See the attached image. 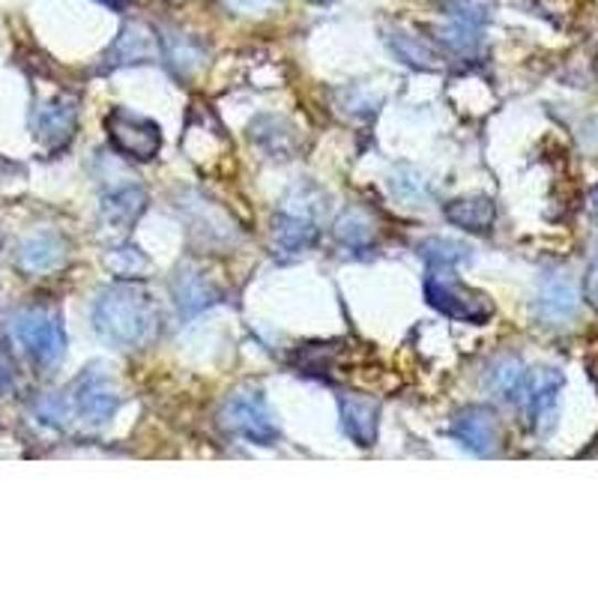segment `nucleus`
<instances>
[{
  "label": "nucleus",
  "mask_w": 598,
  "mask_h": 598,
  "mask_svg": "<svg viewBox=\"0 0 598 598\" xmlns=\"http://www.w3.org/2000/svg\"><path fill=\"white\" fill-rule=\"evenodd\" d=\"M94 330L114 348H141L159 330V309L147 290L114 285L96 299Z\"/></svg>",
  "instance_id": "f257e3e1"
},
{
  "label": "nucleus",
  "mask_w": 598,
  "mask_h": 598,
  "mask_svg": "<svg viewBox=\"0 0 598 598\" xmlns=\"http://www.w3.org/2000/svg\"><path fill=\"white\" fill-rule=\"evenodd\" d=\"M105 129H108L114 150L129 159H138V162H150L162 150V129L145 114L114 108L105 120Z\"/></svg>",
  "instance_id": "f03ea898"
},
{
  "label": "nucleus",
  "mask_w": 598,
  "mask_h": 598,
  "mask_svg": "<svg viewBox=\"0 0 598 598\" xmlns=\"http://www.w3.org/2000/svg\"><path fill=\"white\" fill-rule=\"evenodd\" d=\"M425 297L434 309L444 311L446 318L467 320V323H485L494 314V306L485 293L470 290L452 276H440V273H431L425 279Z\"/></svg>",
  "instance_id": "7ed1b4c3"
},
{
  "label": "nucleus",
  "mask_w": 598,
  "mask_h": 598,
  "mask_svg": "<svg viewBox=\"0 0 598 598\" xmlns=\"http://www.w3.org/2000/svg\"><path fill=\"white\" fill-rule=\"evenodd\" d=\"M12 335L19 339L24 351L31 353L33 360L42 365H52L63 356L66 348V332H63V320L52 311L31 309L21 311L12 320Z\"/></svg>",
  "instance_id": "20e7f679"
},
{
  "label": "nucleus",
  "mask_w": 598,
  "mask_h": 598,
  "mask_svg": "<svg viewBox=\"0 0 598 598\" xmlns=\"http://www.w3.org/2000/svg\"><path fill=\"white\" fill-rule=\"evenodd\" d=\"M70 407H73V413L84 425L99 428V425L108 423L114 413H117L120 395H117V389L111 386V381H108L99 369H94V372H84L82 377H78Z\"/></svg>",
  "instance_id": "39448f33"
},
{
  "label": "nucleus",
  "mask_w": 598,
  "mask_h": 598,
  "mask_svg": "<svg viewBox=\"0 0 598 598\" xmlns=\"http://www.w3.org/2000/svg\"><path fill=\"white\" fill-rule=\"evenodd\" d=\"M227 425L246 440L260 446H273L279 440V428L273 423L267 402L260 393H239L227 402Z\"/></svg>",
  "instance_id": "423d86ee"
},
{
  "label": "nucleus",
  "mask_w": 598,
  "mask_h": 598,
  "mask_svg": "<svg viewBox=\"0 0 598 598\" xmlns=\"http://www.w3.org/2000/svg\"><path fill=\"white\" fill-rule=\"evenodd\" d=\"M449 434L470 452L491 455L500 444V423L491 407H467L455 416Z\"/></svg>",
  "instance_id": "0eeeda50"
},
{
  "label": "nucleus",
  "mask_w": 598,
  "mask_h": 598,
  "mask_svg": "<svg viewBox=\"0 0 598 598\" xmlns=\"http://www.w3.org/2000/svg\"><path fill=\"white\" fill-rule=\"evenodd\" d=\"M563 389V374L547 369L538 377H530V393H526L524 407L533 416V423L542 434H547L557 423V402Z\"/></svg>",
  "instance_id": "6e6552de"
},
{
  "label": "nucleus",
  "mask_w": 598,
  "mask_h": 598,
  "mask_svg": "<svg viewBox=\"0 0 598 598\" xmlns=\"http://www.w3.org/2000/svg\"><path fill=\"white\" fill-rule=\"evenodd\" d=\"M341 425L344 434L356 446H374L377 440V423H381V407L372 398L362 395H341Z\"/></svg>",
  "instance_id": "1a4fd4ad"
},
{
  "label": "nucleus",
  "mask_w": 598,
  "mask_h": 598,
  "mask_svg": "<svg viewBox=\"0 0 598 598\" xmlns=\"http://www.w3.org/2000/svg\"><path fill=\"white\" fill-rule=\"evenodd\" d=\"M75 120H78V108H75L73 99H54V103L42 105L40 111H36V138L45 141V145H63V141H70L75 132Z\"/></svg>",
  "instance_id": "9d476101"
},
{
  "label": "nucleus",
  "mask_w": 598,
  "mask_h": 598,
  "mask_svg": "<svg viewBox=\"0 0 598 598\" xmlns=\"http://www.w3.org/2000/svg\"><path fill=\"white\" fill-rule=\"evenodd\" d=\"M156 54H159V40L153 36L150 28L145 24H126L117 42H114V49L108 52V63L111 66H126V63H147L153 61Z\"/></svg>",
  "instance_id": "9b49d317"
},
{
  "label": "nucleus",
  "mask_w": 598,
  "mask_h": 598,
  "mask_svg": "<svg viewBox=\"0 0 598 598\" xmlns=\"http://www.w3.org/2000/svg\"><path fill=\"white\" fill-rule=\"evenodd\" d=\"M538 311L547 320H568L578 311V288L566 273H551L538 290Z\"/></svg>",
  "instance_id": "f8f14e48"
},
{
  "label": "nucleus",
  "mask_w": 598,
  "mask_h": 598,
  "mask_svg": "<svg viewBox=\"0 0 598 598\" xmlns=\"http://www.w3.org/2000/svg\"><path fill=\"white\" fill-rule=\"evenodd\" d=\"M66 260V246L57 234H33L19 248V267L24 273H52Z\"/></svg>",
  "instance_id": "ddd939ff"
},
{
  "label": "nucleus",
  "mask_w": 598,
  "mask_h": 598,
  "mask_svg": "<svg viewBox=\"0 0 598 598\" xmlns=\"http://www.w3.org/2000/svg\"><path fill=\"white\" fill-rule=\"evenodd\" d=\"M444 216L452 222V225L464 227V231H473V234H485L494 227L496 206L491 197L473 195V197H458L452 204L444 206Z\"/></svg>",
  "instance_id": "4468645a"
},
{
  "label": "nucleus",
  "mask_w": 598,
  "mask_h": 598,
  "mask_svg": "<svg viewBox=\"0 0 598 598\" xmlns=\"http://www.w3.org/2000/svg\"><path fill=\"white\" fill-rule=\"evenodd\" d=\"M174 299L183 314H197L218 302V288L195 269H180L174 279Z\"/></svg>",
  "instance_id": "2eb2a0df"
},
{
  "label": "nucleus",
  "mask_w": 598,
  "mask_h": 598,
  "mask_svg": "<svg viewBox=\"0 0 598 598\" xmlns=\"http://www.w3.org/2000/svg\"><path fill=\"white\" fill-rule=\"evenodd\" d=\"M488 386H491L494 393L503 395L505 402L524 404L526 393H530V372L524 369V362L509 356V360H500L494 369H491V374H488Z\"/></svg>",
  "instance_id": "dca6fc26"
},
{
  "label": "nucleus",
  "mask_w": 598,
  "mask_h": 598,
  "mask_svg": "<svg viewBox=\"0 0 598 598\" xmlns=\"http://www.w3.org/2000/svg\"><path fill=\"white\" fill-rule=\"evenodd\" d=\"M318 239V227L311 225V218L306 216H285L276 218V246L288 255H297L302 248H309Z\"/></svg>",
  "instance_id": "f3484780"
},
{
  "label": "nucleus",
  "mask_w": 598,
  "mask_h": 598,
  "mask_svg": "<svg viewBox=\"0 0 598 598\" xmlns=\"http://www.w3.org/2000/svg\"><path fill=\"white\" fill-rule=\"evenodd\" d=\"M147 204V195L138 186L117 189L111 195L103 201V216L111 222V225H129L135 218L141 216V210Z\"/></svg>",
  "instance_id": "a211bd4d"
},
{
  "label": "nucleus",
  "mask_w": 598,
  "mask_h": 598,
  "mask_svg": "<svg viewBox=\"0 0 598 598\" xmlns=\"http://www.w3.org/2000/svg\"><path fill=\"white\" fill-rule=\"evenodd\" d=\"M419 255L428 267L437 269H449L455 264H464L470 258V246L464 243H458V239H444V237H431L425 239L423 246H419Z\"/></svg>",
  "instance_id": "6ab92c4d"
},
{
  "label": "nucleus",
  "mask_w": 598,
  "mask_h": 598,
  "mask_svg": "<svg viewBox=\"0 0 598 598\" xmlns=\"http://www.w3.org/2000/svg\"><path fill=\"white\" fill-rule=\"evenodd\" d=\"M335 237L351 248L372 246L374 239L372 218L365 216L362 210H348V213L335 222Z\"/></svg>",
  "instance_id": "aec40b11"
},
{
  "label": "nucleus",
  "mask_w": 598,
  "mask_h": 598,
  "mask_svg": "<svg viewBox=\"0 0 598 598\" xmlns=\"http://www.w3.org/2000/svg\"><path fill=\"white\" fill-rule=\"evenodd\" d=\"M393 49L404 63H410L416 70H437V66H440V63H437L440 57H437V52H434L431 45L423 40H416V36H407V33H395Z\"/></svg>",
  "instance_id": "412c9836"
},
{
  "label": "nucleus",
  "mask_w": 598,
  "mask_h": 598,
  "mask_svg": "<svg viewBox=\"0 0 598 598\" xmlns=\"http://www.w3.org/2000/svg\"><path fill=\"white\" fill-rule=\"evenodd\" d=\"M395 195L407 197V201H423L428 197V183H425V177L419 171H410V168H402L393 180Z\"/></svg>",
  "instance_id": "4be33fe9"
},
{
  "label": "nucleus",
  "mask_w": 598,
  "mask_h": 598,
  "mask_svg": "<svg viewBox=\"0 0 598 598\" xmlns=\"http://www.w3.org/2000/svg\"><path fill=\"white\" fill-rule=\"evenodd\" d=\"M488 12H491V0H452L455 21L470 24V28L485 24Z\"/></svg>",
  "instance_id": "5701e85b"
},
{
  "label": "nucleus",
  "mask_w": 598,
  "mask_h": 598,
  "mask_svg": "<svg viewBox=\"0 0 598 598\" xmlns=\"http://www.w3.org/2000/svg\"><path fill=\"white\" fill-rule=\"evenodd\" d=\"M165 54H168V61L174 63L180 73H192L197 63H201V52H197V49H192V45H189V40H177V36L174 40H168Z\"/></svg>",
  "instance_id": "b1692460"
},
{
  "label": "nucleus",
  "mask_w": 598,
  "mask_h": 598,
  "mask_svg": "<svg viewBox=\"0 0 598 598\" xmlns=\"http://www.w3.org/2000/svg\"><path fill=\"white\" fill-rule=\"evenodd\" d=\"M108 267L120 276H135L138 269L147 267V258L138 252V248H117L108 255Z\"/></svg>",
  "instance_id": "393cba45"
},
{
  "label": "nucleus",
  "mask_w": 598,
  "mask_h": 598,
  "mask_svg": "<svg viewBox=\"0 0 598 598\" xmlns=\"http://www.w3.org/2000/svg\"><path fill=\"white\" fill-rule=\"evenodd\" d=\"M584 293H587L589 306L598 311V252L592 255V260H589L587 281H584Z\"/></svg>",
  "instance_id": "a878e982"
},
{
  "label": "nucleus",
  "mask_w": 598,
  "mask_h": 598,
  "mask_svg": "<svg viewBox=\"0 0 598 598\" xmlns=\"http://www.w3.org/2000/svg\"><path fill=\"white\" fill-rule=\"evenodd\" d=\"M12 389V365L7 362V356H0V393Z\"/></svg>",
  "instance_id": "bb28decb"
},
{
  "label": "nucleus",
  "mask_w": 598,
  "mask_h": 598,
  "mask_svg": "<svg viewBox=\"0 0 598 598\" xmlns=\"http://www.w3.org/2000/svg\"><path fill=\"white\" fill-rule=\"evenodd\" d=\"M99 3H105V7H111V10H120L126 0H99Z\"/></svg>",
  "instance_id": "cd10ccee"
},
{
  "label": "nucleus",
  "mask_w": 598,
  "mask_h": 598,
  "mask_svg": "<svg viewBox=\"0 0 598 598\" xmlns=\"http://www.w3.org/2000/svg\"><path fill=\"white\" fill-rule=\"evenodd\" d=\"M596 216H598V192H596Z\"/></svg>",
  "instance_id": "c85d7f7f"
},
{
  "label": "nucleus",
  "mask_w": 598,
  "mask_h": 598,
  "mask_svg": "<svg viewBox=\"0 0 598 598\" xmlns=\"http://www.w3.org/2000/svg\"><path fill=\"white\" fill-rule=\"evenodd\" d=\"M318 3H330V0H318Z\"/></svg>",
  "instance_id": "c756f323"
}]
</instances>
